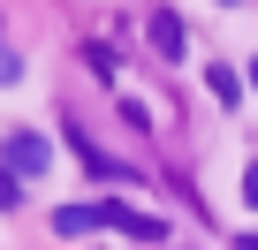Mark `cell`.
Wrapping results in <instances>:
<instances>
[{
  "mask_svg": "<svg viewBox=\"0 0 258 250\" xmlns=\"http://www.w3.org/2000/svg\"><path fill=\"white\" fill-rule=\"evenodd\" d=\"M99 227H114V235H129V242H167V220L160 212H137V205H99Z\"/></svg>",
  "mask_w": 258,
  "mask_h": 250,
  "instance_id": "obj_1",
  "label": "cell"
},
{
  "mask_svg": "<svg viewBox=\"0 0 258 250\" xmlns=\"http://www.w3.org/2000/svg\"><path fill=\"white\" fill-rule=\"evenodd\" d=\"M0 159H8V175H16V182H23V175H31V182H38V175H46V159H53V152H46V137H31V129H16V137H8V144H0Z\"/></svg>",
  "mask_w": 258,
  "mask_h": 250,
  "instance_id": "obj_2",
  "label": "cell"
},
{
  "mask_svg": "<svg viewBox=\"0 0 258 250\" xmlns=\"http://www.w3.org/2000/svg\"><path fill=\"white\" fill-rule=\"evenodd\" d=\"M99 227V205H61L53 212V235H91Z\"/></svg>",
  "mask_w": 258,
  "mask_h": 250,
  "instance_id": "obj_3",
  "label": "cell"
},
{
  "mask_svg": "<svg viewBox=\"0 0 258 250\" xmlns=\"http://www.w3.org/2000/svg\"><path fill=\"white\" fill-rule=\"evenodd\" d=\"M152 46H160V61H175V53H182V23H175L167 8L152 16Z\"/></svg>",
  "mask_w": 258,
  "mask_h": 250,
  "instance_id": "obj_4",
  "label": "cell"
},
{
  "mask_svg": "<svg viewBox=\"0 0 258 250\" xmlns=\"http://www.w3.org/2000/svg\"><path fill=\"white\" fill-rule=\"evenodd\" d=\"M205 91H213L220 106H243V76H235V68H213V76H205Z\"/></svg>",
  "mask_w": 258,
  "mask_h": 250,
  "instance_id": "obj_5",
  "label": "cell"
},
{
  "mask_svg": "<svg viewBox=\"0 0 258 250\" xmlns=\"http://www.w3.org/2000/svg\"><path fill=\"white\" fill-rule=\"evenodd\" d=\"M16 205H23V182H16L8 167H0V212H16Z\"/></svg>",
  "mask_w": 258,
  "mask_h": 250,
  "instance_id": "obj_6",
  "label": "cell"
},
{
  "mask_svg": "<svg viewBox=\"0 0 258 250\" xmlns=\"http://www.w3.org/2000/svg\"><path fill=\"white\" fill-rule=\"evenodd\" d=\"M16 76H23V61H16L8 46H0V84H16Z\"/></svg>",
  "mask_w": 258,
  "mask_h": 250,
  "instance_id": "obj_7",
  "label": "cell"
},
{
  "mask_svg": "<svg viewBox=\"0 0 258 250\" xmlns=\"http://www.w3.org/2000/svg\"><path fill=\"white\" fill-rule=\"evenodd\" d=\"M243 197H250V205H258V159H250V167H243Z\"/></svg>",
  "mask_w": 258,
  "mask_h": 250,
  "instance_id": "obj_8",
  "label": "cell"
},
{
  "mask_svg": "<svg viewBox=\"0 0 258 250\" xmlns=\"http://www.w3.org/2000/svg\"><path fill=\"white\" fill-rule=\"evenodd\" d=\"M243 250H258V227H250V235H243Z\"/></svg>",
  "mask_w": 258,
  "mask_h": 250,
  "instance_id": "obj_9",
  "label": "cell"
},
{
  "mask_svg": "<svg viewBox=\"0 0 258 250\" xmlns=\"http://www.w3.org/2000/svg\"><path fill=\"white\" fill-rule=\"evenodd\" d=\"M250 84H258V61H250Z\"/></svg>",
  "mask_w": 258,
  "mask_h": 250,
  "instance_id": "obj_10",
  "label": "cell"
},
{
  "mask_svg": "<svg viewBox=\"0 0 258 250\" xmlns=\"http://www.w3.org/2000/svg\"><path fill=\"white\" fill-rule=\"evenodd\" d=\"M220 8H235V0H220Z\"/></svg>",
  "mask_w": 258,
  "mask_h": 250,
  "instance_id": "obj_11",
  "label": "cell"
}]
</instances>
